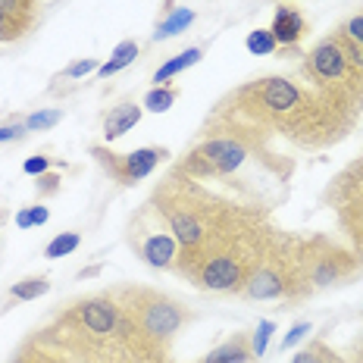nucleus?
Returning a JSON list of instances; mask_svg holds the SVG:
<instances>
[{
    "instance_id": "nucleus-1",
    "label": "nucleus",
    "mask_w": 363,
    "mask_h": 363,
    "mask_svg": "<svg viewBox=\"0 0 363 363\" xmlns=\"http://www.w3.org/2000/svg\"><path fill=\"white\" fill-rule=\"evenodd\" d=\"M245 160H247L245 141L232 138V135H213V138H207L188 154L182 169L188 176H232L235 169H241Z\"/></svg>"
},
{
    "instance_id": "nucleus-2",
    "label": "nucleus",
    "mask_w": 363,
    "mask_h": 363,
    "mask_svg": "<svg viewBox=\"0 0 363 363\" xmlns=\"http://www.w3.org/2000/svg\"><path fill=\"white\" fill-rule=\"evenodd\" d=\"M298 260H301V272H304V282L316 285V289L351 276L354 267H357V257L329 245L326 238H313L310 245H304L298 251Z\"/></svg>"
},
{
    "instance_id": "nucleus-3",
    "label": "nucleus",
    "mask_w": 363,
    "mask_h": 363,
    "mask_svg": "<svg viewBox=\"0 0 363 363\" xmlns=\"http://www.w3.org/2000/svg\"><path fill=\"white\" fill-rule=\"evenodd\" d=\"M91 157L107 169L110 179H116L119 185H138L141 179H147L150 172L160 166L169 150L166 147H138L132 154H113L104 145H91Z\"/></svg>"
},
{
    "instance_id": "nucleus-4",
    "label": "nucleus",
    "mask_w": 363,
    "mask_h": 363,
    "mask_svg": "<svg viewBox=\"0 0 363 363\" xmlns=\"http://www.w3.org/2000/svg\"><path fill=\"white\" fill-rule=\"evenodd\" d=\"M141 257H145L147 267H157V269H176L179 263V241L172 235H166V232H150V235H145V241L138 245Z\"/></svg>"
},
{
    "instance_id": "nucleus-5",
    "label": "nucleus",
    "mask_w": 363,
    "mask_h": 363,
    "mask_svg": "<svg viewBox=\"0 0 363 363\" xmlns=\"http://www.w3.org/2000/svg\"><path fill=\"white\" fill-rule=\"evenodd\" d=\"M272 38H276L282 48H291V44L301 41V35L307 32V22L301 16L294 6H279L276 16H272V26H269Z\"/></svg>"
},
{
    "instance_id": "nucleus-6",
    "label": "nucleus",
    "mask_w": 363,
    "mask_h": 363,
    "mask_svg": "<svg viewBox=\"0 0 363 363\" xmlns=\"http://www.w3.org/2000/svg\"><path fill=\"white\" fill-rule=\"evenodd\" d=\"M141 123V107L135 101H123L116 104L107 116H104V141H116L125 132H132Z\"/></svg>"
},
{
    "instance_id": "nucleus-7",
    "label": "nucleus",
    "mask_w": 363,
    "mask_h": 363,
    "mask_svg": "<svg viewBox=\"0 0 363 363\" xmlns=\"http://www.w3.org/2000/svg\"><path fill=\"white\" fill-rule=\"evenodd\" d=\"M247 360H254L251 357V335L238 332V335H232L229 342L213 347V351H210L203 360H198V363H247Z\"/></svg>"
},
{
    "instance_id": "nucleus-8",
    "label": "nucleus",
    "mask_w": 363,
    "mask_h": 363,
    "mask_svg": "<svg viewBox=\"0 0 363 363\" xmlns=\"http://www.w3.org/2000/svg\"><path fill=\"white\" fill-rule=\"evenodd\" d=\"M335 194V203H345V201H363V160L347 166V169L332 182L329 188V198Z\"/></svg>"
},
{
    "instance_id": "nucleus-9",
    "label": "nucleus",
    "mask_w": 363,
    "mask_h": 363,
    "mask_svg": "<svg viewBox=\"0 0 363 363\" xmlns=\"http://www.w3.org/2000/svg\"><path fill=\"white\" fill-rule=\"evenodd\" d=\"M338 219H342L345 232L351 235L357 254L363 257V201H345L338 203Z\"/></svg>"
},
{
    "instance_id": "nucleus-10",
    "label": "nucleus",
    "mask_w": 363,
    "mask_h": 363,
    "mask_svg": "<svg viewBox=\"0 0 363 363\" xmlns=\"http://www.w3.org/2000/svg\"><path fill=\"white\" fill-rule=\"evenodd\" d=\"M201 57H203V50H201V48H185V50H182V54L169 57V60H166V63L160 66V69L154 72V85H163V82L176 79L179 72L191 69L194 63H201Z\"/></svg>"
},
{
    "instance_id": "nucleus-11",
    "label": "nucleus",
    "mask_w": 363,
    "mask_h": 363,
    "mask_svg": "<svg viewBox=\"0 0 363 363\" xmlns=\"http://www.w3.org/2000/svg\"><path fill=\"white\" fill-rule=\"evenodd\" d=\"M135 57H138V41H132V38H125V41H119L116 48H113V54L107 63H101V69H97V75L101 79H110V75L123 72L125 66L135 63Z\"/></svg>"
},
{
    "instance_id": "nucleus-12",
    "label": "nucleus",
    "mask_w": 363,
    "mask_h": 363,
    "mask_svg": "<svg viewBox=\"0 0 363 363\" xmlns=\"http://www.w3.org/2000/svg\"><path fill=\"white\" fill-rule=\"evenodd\" d=\"M191 22H194V10H188V6H176V10H169L160 22H157L154 41H166V38H176L179 32H185V28L191 26Z\"/></svg>"
},
{
    "instance_id": "nucleus-13",
    "label": "nucleus",
    "mask_w": 363,
    "mask_h": 363,
    "mask_svg": "<svg viewBox=\"0 0 363 363\" xmlns=\"http://www.w3.org/2000/svg\"><path fill=\"white\" fill-rule=\"evenodd\" d=\"M50 291V279L48 276H28V279H19L16 285L10 289V298L13 301H38Z\"/></svg>"
},
{
    "instance_id": "nucleus-14",
    "label": "nucleus",
    "mask_w": 363,
    "mask_h": 363,
    "mask_svg": "<svg viewBox=\"0 0 363 363\" xmlns=\"http://www.w3.org/2000/svg\"><path fill=\"white\" fill-rule=\"evenodd\" d=\"M176 101H179V88L154 85V88L147 91V97H145V107H147L150 113H166Z\"/></svg>"
},
{
    "instance_id": "nucleus-15",
    "label": "nucleus",
    "mask_w": 363,
    "mask_h": 363,
    "mask_svg": "<svg viewBox=\"0 0 363 363\" xmlns=\"http://www.w3.org/2000/svg\"><path fill=\"white\" fill-rule=\"evenodd\" d=\"M79 247H82L79 232H60V235L44 247V257H48V260H57V257H69L72 251H79Z\"/></svg>"
},
{
    "instance_id": "nucleus-16",
    "label": "nucleus",
    "mask_w": 363,
    "mask_h": 363,
    "mask_svg": "<svg viewBox=\"0 0 363 363\" xmlns=\"http://www.w3.org/2000/svg\"><path fill=\"white\" fill-rule=\"evenodd\" d=\"M245 48L251 50V54H257V57H269L272 50L279 48V41L272 38L269 28H257V32H251L245 38Z\"/></svg>"
},
{
    "instance_id": "nucleus-17",
    "label": "nucleus",
    "mask_w": 363,
    "mask_h": 363,
    "mask_svg": "<svg viewBox=\"0 0 363 363\" xmlns=\"http://www.w3.org/2000/svg\"><path fill=\"white\" fill-rule=\"evenodd\" d=\"M272 332H276V323H272V320H260V323H257V329L251 335V357L254 360H260L263 354H267V345H269Z\"/></svg>"
},
{
    "instance_id": "nucleus-18",
    "label": "nucleus",
    "mask_w": 363,
    "mask_h": 363,
    "mask_svg": "<svg viewBox=\"0 0 363 363\" xmlns=\"http://www.w3.org/2000/svg\"><path fill=\"white\" fill-rule=\"evenodd\" d=\"M60 119H63V110H57V107L38 110V113H32V116L26 119V128L28 132H48V128H54Z\"/></svg>"
},
{
    "instance_id": "nucleus-19",
    "label": "nucleus",
    "mask_w": 363,
    "mask_h": 363,
    "mask_svg": "<svg viewBox=\"0 0 363 363\" xmlns=\"http://www.w3.org/2000/svg\"><path fill=\"white\" fill-rule=\"evenodd\" d=\"M50 219V210L41 207V203H32V207H22L16 213V225L19 229H32V225H44Z\"/></svg>"
},
{
    "instance_id": "nucleus-20",
    "label": "nucleus",
    "mask_w": 363,
    "mask_h": 363,
    "mask_svg": "<svg viewBox=\"0 0 363 363\" xmlns=\"http://www.w3.org/2000/svg\"><path fill=\"white\" fill-rule=\"evenodd\" d=\"M101 69V63H97L94 57H82V60H72L69 66L63 69V79H85V75L97 72Z\"/></svg>"
},
{
    "instance_id": "nucleus-21",
    "label": "nucleus",
    "mask_w": 363,
    "mask_h": 363,
    "mask_svg": "<svg viewBox=\"0 0 363 363\" xmlns=\"http://www.w3.org/2000/svg\"><path fill=\"white\" fill-rule=\"evenodd\" d=\"M310 332H313V326H310V323H294V326L289 329V335L282 338V351H291V347L298 345V342H304Z\"/></svg>"
},
{
    "instance_id": "nucleus-22",
    "label": "nucleus",
    "mask_w": 363,
    "mask_h": 363,
    "mask_svg": "<svg viewBox=\"0 0 363 363\" xmlns=\"http://www.w3.org/2000/svg\"><path fill=\"white\" fill-rule=\"evenodd\" d=\"M338 35H345L347 41H354V44H360V48H363V16H351L342 26V32H338Z\"/></svg>"
},
{
    "instance_id": "nucleus-23",
    "label": "nucleus",
    "mask_w": 363,
    "mask_h": 363,
    "mask_svg": "<svg viewBox=\"0 0 363 363\" xmlns=\"http://www.w3.org/2000/svg\"><path fill=\"white\" fill-rule=\"evenodd\" d=\"M60 179L57 172H44V176H38V194H41V198H50V194H57L60 191Z\"/></svg>"
},
{
    "instance_id": "nucleus-24",
    "label": "nucleus",
    "mask_w": 363,
    "mask_h": 363,
    "mask_svg": "<svg viewBox=\"0 0 363 363\" xmlns=\"http://www.w3.org/2000/svg\"><path fill=\"white\" fill-rule=\"evenodd\" d=\"M22 172H28V176H44V172H50V157H28L26 163H22Z\"/></svg>"
},
{
    "instance_id": "nucleus-25",
    "label": "nucleus",
    "mask_w": 363,
    "mask_h": 363,
    "mask_svg": "<svg viewBox=\"0 0 363 363\" xmlns=\"http://www.w3.org/2000/svg\"><path fill=\"white\" fill-rule=\"evenodd\" d=\"M26 132H28L26 123H6V125H0V145H4V141H19Z\"/></svg>"
}]
</instances>
